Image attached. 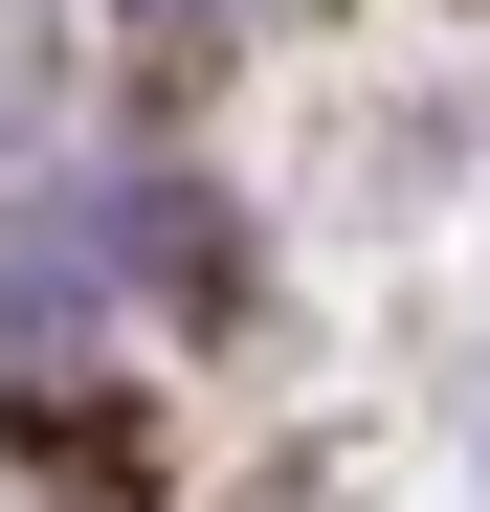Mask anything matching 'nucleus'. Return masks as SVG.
Segmentation results:
<instances>
[{
    "instance_id": "obj_1",
    "label": "nucleus",
    "mask_w": 490,
    "mask_h": 512,
    "mask_svg": "<svg viewBox=\"0 0 490 512\" xmlns=\"http://www.w3.org/2000/svg\"><path fill=\"white\" fill-rule=\"evenodd\" d=\"M245 23V0H134V45H223Z\"/></svg>"
}]
</instances>
